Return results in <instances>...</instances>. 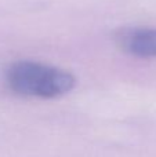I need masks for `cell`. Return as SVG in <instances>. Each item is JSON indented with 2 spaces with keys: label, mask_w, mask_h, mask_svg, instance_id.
<instances>
[{
  "label": "cell",
  "mask_w": 156,
  "mask_h": 157,
  "mask_svg": "<svg viewBox=\"0 0 156 157\" xmlns=\"http://www.w3.org/2000/svg\"><path fill=\"white\" fill-rule=\"evenodd\" d=\"M6 78L14 92L36 98L61 97L75 86V77L69 72L32 61L10 65Z\"/></svg>",
  "instance_id": "cell-1"
},
{
  "label": "cell",
  "mask_w": 156,
  "mask_h": 157,
  "mask_svg": "<svg viewBox=\"0 0 156 157\" xmlns=\"http://www.w3.org/2000/svg\"><path fill=\"white\" fill-rule=\"evenodd\" d=\"M116 43L126 52L138 58L156 57V29L124 28L115 36Z\"/></svg>",
  "instance_id": "cell-2"
}]
</instances>
